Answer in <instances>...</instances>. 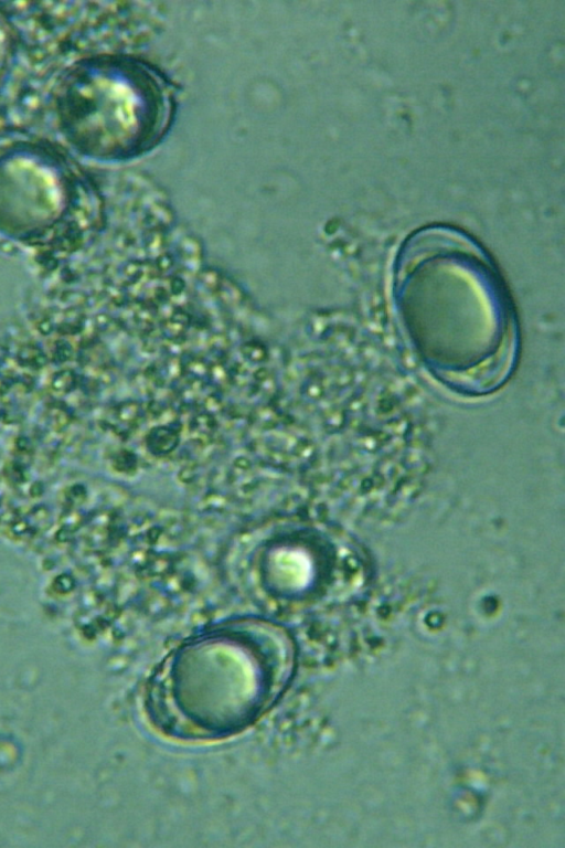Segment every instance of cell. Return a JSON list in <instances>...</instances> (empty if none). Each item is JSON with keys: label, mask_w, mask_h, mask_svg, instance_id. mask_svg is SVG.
<instances>
[{"label": "cell", "mask_w": 565, "mask_h": 848, "mask_svg": "<svg viewBox=\"0 0 565 848\" xmlns=\"http://www.w3.org/2000/svg\"><path fill=\"white\" fill-rule=\"evenodd\" d=\"M296 659L295 640L279 623L221 622L184 640L158 666L146 689L147 717L174 740L231 736L276 704Z\"/></svg>", "instance_id": "6da1fadb"}, {"label": "cell", "mask_w": 565, "mask_h": 848, "mask_svg": "<svg viewBox=\"0 0 565 848\" xmlns=\"http://www.w3.org/2000/svg\"><path fill=\"white\" fill-rule=\"evenodd\" d=\"M53 114L71 148L96 160H120L160 138L170 118V98L143 65L96 57L64 72L54 89Z\"/></svg>", "instance_id": "7a4b0ae2"}, {"label": "cell", "mask_w": 565, "mask_h": 848, "mask_svg": "<svg viewBox=\"0 0 565 848\" xmlns=\"http://www.w3.org/2000/svg\"><path fill=\"white\" fill-rule=\"evenodd\" d=\"M89 186L60 148L29 132L0 129V230L40 235L86 203Z\"/></svg>", "instance_id": "3957f363"}, {"label": "cell", "mask_w": 565, "mask_h": 848, "mask_svg": "<svg viewBox=\"0 0 565 848\" xmlns=\"http://www.w3.org/2000/svg\"><path fill=\"white\" fill-rule=\"evenodd\" d=\"M308 532L291 520L271 521L235 539L225 556V571L236 582L265 595L291 600L317 574Z\"/></svg>", "instance_id": "277c9868"}, {"label": "cell", "mask_w": 565, "mask_h": 848, "mask_svg": "<svg viewBox=\"0 0 565 848\" xmlns=\"http://www.w3.org/2000/svg\"><path fill=\"white\" fill-rule=\"evenodd\" d=\"M12 52V34L7 20L0 14V81L2 80Z\"/></svg>", "instance_id": "5b68a950"}]
</instances>
